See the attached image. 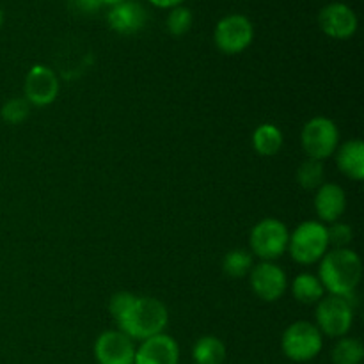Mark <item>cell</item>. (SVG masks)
<instances>
[{"label": "cell", "mask_w": 364, "mask_h": 364, "mask_svg": "<svg viewBox=\"0 0 364 364\" xmlns=\"http://www.w3.org/2000/svg\"><path fill=\"white\" fill-rule=\"evenodd\" d=\"M318 263V279L323 290L348 302L354 301L363 277V263L358 252L350 247L331 249Z\"/></svg>", "instance_id": "6da1fadb"}, {"label": "cell", "mask_w": 364, "mask_h": 364, "mask_svg": "<svg viewBox=\"0 0 364 364\" xmlns=\"http://www.w3.org/2000/svg\"><path fill=\"white\" fill-rule=\"evenodd\" d=\"M121 333L132 340L144 341L162 334L169 323V311L162 301L155 297H135L130 308L116 320Z\"/></svg>", "instance_id": "7a4b0ae2"}, {"label": "cell", "mask_w": 364, "mask_h": 364, "mask_svg": "<svg viewBox=\"0 0 364 364\" xmlns=\"http://www.w3.org/2000/svg\"><path fill=\"white\" fill-rule=\"evenodd\" d=\"M327 226L320 220H304L290 233L288 252L299 265H315L329 251Z\"/></svg>", "instance_id": "3957f363"}, {"label": "cell", "mask_w": 364, "mask_h": 364, "mask_svg": "<svg viewBox=\"0 0 364 364\" xmlns=\"http://www.w3.org/2000/svg\"><path fill=\"white\" fill-rule=\"evenodd\" d=\"M322 347L323 334L308 320L290 323L281 336V350L294 363L313 361L322 352Z\"/></svg>", "instance_id": "277c9868"}, {"label": "cell", "mask_w": 364, "mask_h": 364, "mask_svg": "<svg viewBox=\"0 0 364 364\" xmlns=\"http://www.w3.org/2000/svg\"><path fill=\"white\" fill-rule=\"evenodd\" d=\"M290 231L287 224L274 217H267L252 226L249 235V245L252 255L258 256L262 262H274L288 251Z\"/></svg>", "instance_id": "5b68a950"}, {"label": "cell", "mask_w": 364, "mask_h": 364, "mask_svg": "<svg viewBox=\"0 0 364 364\" xmlns=\"http://www.w3.org/2000/svg\"><path fill=\"white\" fill-rule=\"evenodd\" d=\"M301 146L308 159L323 162L333 156L340 146V130L336 123L326 116L311 117L301 132Z\"/></svg>", "instance_id": "8992f818"}, {"label": "cell", "mask_w": 364, "mask_h": 364, "mask_svg": "<svg viewBox=\"0 0 364 364\" xmlns=\"http://www.w3.org/2000/svg\"><path fill=\"white\" fill-rule=\"evenodd\" d=\"M315 326L329 338H343L354 326V306L347 299L327 295L316 302Z\"/></svg>", "instance_id": "52a82bcc"}, {"label": "cell", "mask_w": 364, "mask_h": 364, "mask_svg": "<svg viewBox=\"0 0 364 364\" xmlns=\"http://www.w3.org/2000/svg\"><path fill=\"white\" fill-rule=\"evenodd\" d=\"M255 39V25L245 14H228L220 18L213 31L215 46L226 55H237L247 50Z\"/></svg>", "instance_id": "ba28073f"}, {"label": "cell", "mask_w": 364, "mask_h": 364, "mask_svg": "<svg viewBox=\"0 0 364 364\" xmlns=\"http://www.w3.org/2000/svg\"><path fill=\"white\" fill-rule=\"evenodd\" d=\"M59 78L52 68L45 64H36L25 75L23 98L34 107H46L59 96Z\"/></svg>", "instance_id": "9c48e42d"}, {"label": "cell", "mask_w": 364, "mask_h": 364, "mask_svg": "<svg viewBox=\"0 0 364 364\" xmlns=\"http://www.w3.org/2000/svg\"><path fill=\"white\" fill-rule=\"evenodd\" d=\"M249 283L256 297L265 302H276L287 291L288 277L287 272L274 262H262L252 265L249 272Z\"/></svg>", "instance_id": "30bf717a"}, {"label": "cell", "mask_w": 364, "mask_h": 364, "mask_svg": "<svg viewBox=\"0 0 364 364\" xmlns=\"http://www.w3.org/2000/svg\"><path fill=\"white\" fill-rule=\"evenodd\" d=\"M135 341L117 331H105L95 341V358L98 364H134Z\"/></svg>", "instance_id": "8fae6325"}, {"label": "cell", "mask_w": 364, "mask_h": 364, "mask_svg": "<svg viewBox=\"0 0 364 364\" xmlns=\"http://www.w3.org/2000/svg\"><path fill=\"white\" fill-rule=\"evenodd\" d=\"M318 25L326 36L333 39H350L358 31V14L343 2H333L318 13Z\"/></svg>", "instance_id": "7c38bea8"}, {"label": "cell", "mask_w": 364, "mask_h": 364, "mask_svg": "<svg viewBox=\"0 0 364 364\" xmlns=\"http://www.w3.org/2000/svg\"><path fill=\"white\" fill-rule=\"evenodd\" d=\"M148 13L144 6L135 0H123L116 4L107 13V23L114 32L121 36H134L144 28Z\"/></svg>", "instance_id": "4fadbf2b"}, {"label": "cell", "mask_w": 364, "mask_h": 364, "mask_svg": "<svg viewBox=\"0 0 364 364\" xmlns=\"http://www.w3.org/2000/svg\"><path fill=\"white\" fill-rule=\"evenodd\" d=\"M180 347L169 334L162 333L141 341L135 350L134 364H178Z\"/></svg>", "instance_id": "5bb4252c"}, {"label": "cell", "mask_w": 364, "mask_h": 364, "mask_svg": "<svg viewBox=\"0 0 364 364\" xmlns=\"http://www.w3.org/2000/svg\"><path fill=\"white\" fill-rule=\"evenodd\" d=\"M347 210V194L336 183H322L316 188L315 212L322 224H333L340 220Z\"/></svg>", "instance_id": "9a60e30c"}, {"label": "cell", "mask_w": 364, "mask_h": 364, "mask_svg": "<svg viewBox=\"0 0 364 364\" xmlns=\"http://www.w3.org/2000/svg\"><path fill=\"white\" fill-rule=\"evenodd\" d=\"M334 155L341 174H345L348 180H364V144L361 139H350L340 144Z\"/></svg>", "instance_id": "2e32d148"}, {"label": "cell", "mask_w": 364, "mask_h": 364, "mask_svg": "<svg viewBox=\"0 0 364 364\" xmlns=\"http://www.w3.org/2000/svg\"><path fill=\"white\" fill-rule=\"evenodd\" d=\"M283 132L274 123H262L252 132V148L262 156H274L283 148Z\"/></svg>", "instance_id": "e0dca14e"}, {"label": "cell", "mask_w": 364, "mask_h": 364, "mask_svg": "<svg viewBox=\"0 0 364 364\" xmlns=\"http://www.w3.org/2000/svg\"><path fill=\"white\" fill-rule=\"evenodd\" d=\"M196 364H223L226 361V345L217 336H201L192 347Z\"/></svg>", "instance_id": "ac0fdd59"}, {"label": "cell", "mask_w": 364, "mask_h": 364, "mask_svg": "<svg viewBox=\"0 0 364 364\" xmlns=\"http://www.w3.org/2000/svg\"><path fill=\"white\" fill-rule=\"evenodd\" d=\"M291 294L302 304H316L320 299L326 297V290H323L318 276L309 272H302L295 277L291 283Z\"/></svg>", "instance_id": "d6986e66"}, {"label": "cell", "mask_w": 364, "mask_h": 364, "mask_svg": "<svg viewBox=\"0 0 364 364\" xmlns=\"http://www.w3.org/2000/svg\"><path fill=\"white\" fill-rule=\"evenodd\" d=\"M364 359V345L361 340L343 336L331 350V361L334 364H361Z\"/></svg>", "instance_id": "ffe728a7"}, {"label": "cell", "mask_w": 364, "mask_h": 364, "mask_svg": "<svg viewBox=\"0 0 364 364\" xmlns=\"http://www.w3.org/2000/svg\"><path fill=\"white\" fill-rule=\"evenodd\" d=\"M323 162L315 159H306L297 169V181L304 191H316L323 183Z\"/></svg>", "instance_id": "44dd1931"}, {"label": "cell", "mask_w": 364, "mask_h": 364, "mask_svg": "<svg viewBox=\"0 0 364 364\" xmlns=\"http://www.w3.org/2000/svg\"><path fill=\"white\" fill-rule=\"evenodd\" d=\"M252 269V255L245 249H233L223 259V270L230 277H244Z\"/></svg>", "instance_id": "7402d4cb"}, {"label": "cell", "mask_w": 364, "mask_h": 364, "mask_svg": "<svg viewBox=\"0 0 364 364\" xmlns=\"http://www.w3.org/2000/svg\"><path fill=\"white\" fill-rule=\"evenodd\" d=\"M192 23H194V14L188 7L178 6L169 9V14H167V31L173 36L180 38V36H185L188 31H191Z\"/></svg>", "instance_id": "603a6c76"}, {"label": "cell", "mask_w": 364, "mask_h": 364, "mask_svg": "<svg viewBox=\"0 0 364 364\" xmlns=\"http://www.w3.org/2000/svg\"><path fill=\"white\" fill-rule=\"evenodd\" d=\"M31 103L25 98H11L0 109L4 123L7 124H20L31 116Z\"/></svg>", "instance_id": "cb8c5ba5"}, {"label": "cell", "mask_w": 364, "mask_h": 364, "mask_svg": "<svg viewBox=\"0 0 364 364\" xmlns=\"http://www.w3.org/2000/svg\"><path fill=\"white\" fill-rule=\"evenodd\" d=\"M327 237H329V245H333V249H345L350 245L354 231L348 224L336 220L327 228Z\"/></svg>", "instance_id": "d4e9b609"}, {"label": "cell", "mask_w": 364, "mask_h": 364, "mask_svg": "<svg viewBox=\"0 0 364 364\" xmlns=\"http://www.w3.org/2000/svg\"><path fill=\"white\" fill-rule=\"evenodd\" d=\"M135 297H137V295L130 294V291H117V294H114L112 297H110L109 311L110 315L114 316V320L123 316V313L130 308L132 302L135 301Z\"/></svg>", "instance_id": "484cf974"}, {"label": "cell", "mask_w": 364, "mask_h": 364, "mask_svg": "<svg viewBox=\"0 0 364 364\" xmlns=\"http://www.w3.org/2000/svg\"><path fill=\"white\" fill-rule=\"evenodd\" d=\"M71 4L75 6V9L85 14L96 13V11H100L103 7L100 0H71Z\"/></svg>", "instance_id": "4316f807"}, {"label": "cell", "mask_w": 364, "mask_h": 364, "mask_svg": "<svg viewBox=\"0 0 364 364\" xmlns=\"http://www.w3.org/2000/svg\"><path fill=\"white\" fill-rule=\"evenodd\" d=\"M148 2L159 9H173V7L183 6V0H148Z\"/></svg>", "instance_id": "83f0119b"}, {"label": "cell", "mask_w": 364, "mask_h": 364, "mask_svg": "<svg viewBox=\"0 0 364 364\" xmlns=\"http://www.w3.org/2000/svg\"><path fill=\"white\" fill-rule=\"evenodd\" d=\"M100 2H102V6H116V4H119V2H123V0H100Z\"/></svg>", "instance_id": "f1b7e54d"}, {"label": "cell", "mask_w": 364, "mask_h": 364, "mask_svg": "<svg viewBox=\"0 0 364 364\" xmlns=\"http://www.w3.org/2000/svg\"><path fill=\"white\" fill-rule=\"evenodd\" d=\"M4 25V11H2V7H0V27H2Z\"/></svg>", "instance_id": "f546056e"}]
</instances>
